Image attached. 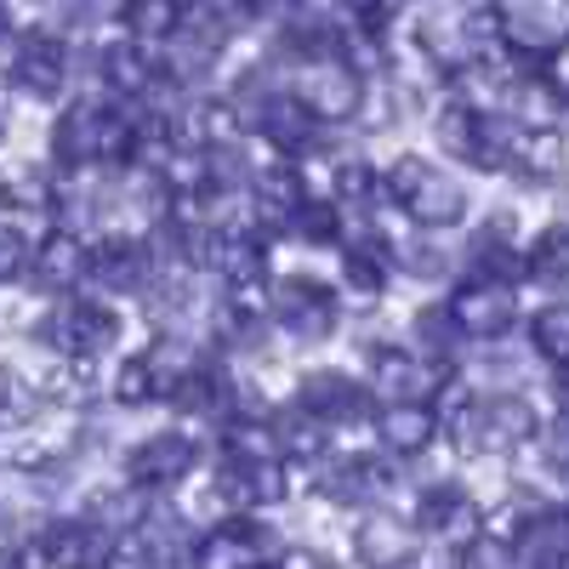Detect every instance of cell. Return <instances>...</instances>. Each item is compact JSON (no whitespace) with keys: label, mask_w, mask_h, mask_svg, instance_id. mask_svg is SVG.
I'll return each instance as SVG.
<instances>
[{"label":"cell","mask_w":569,"mask_h":569,"mask_svg":"<svg viewBox=\"0 0 569 569\" xmlns=\"http://www.w3.org/2000/svg\"><path fill=\"white\" fill-rule=\"evenodd\" d=\"M142 126H131L120 109L109 103H74L58 126H52V160L69 171H91V166H126L137 160Z\"/></svg>","instance_id":"cell-1"},{"label":"cell","mask_w":569,"mask_h":569,"mask_svg":"<svg viewBox=\"0 0 569 569\" xmlns=\"http://www.w3.org/2000/svg\"><path fill=\"white\" fill-rule=\"evenodd\" d=\"M382 194H388L405 217H416L421 228H456V222L467 217V188H461L450 171L427 166L421 154H399V160L382 171Z\"/></svg>","instance_id":"cell-2"},{"label":"cell","mask_w":569,"mask_h":569,"mask_svg":"<svg viewBox=\"0 0 569 569\" xmlns=\"http://www.w3.org/2000/svg\"><path fill=\"white\" fill-rule=\"evenodd\" d=\"M541 433L536 405L518 393H490V399H461L450 416V439L456 450L479 456V450H518Z\"/></svg>","instance_id":"cell-3"},{"label":"cell","mask_w":569,"mask_h":569,"mask_svg":"<svg viewBox=\"0 0 569 569\" xmlns=\"http://www.w3.org/2000/svg\"><path fill=\"white\" fill-rule=\"evenodd\" d=\"M297 98L319 114V120H353L359 103H365V74L342 58V52H330V58H313L297 69Z\"/></svg>","instance_id":"cell-4"},{"label":"cell","mask_w":569,"mask_h":569,"mask_svg":"<svg viewBox=\"0 0 569 569\" xmlns=\"http://www.w3.org/2000/svg\"><path fill=\"white\" fill-rule=\"evenodd\" d=\"M273 319L291 342H325L337 330L342 308H337V291L319 279H279L273 284Z\"/></svg>","instance_id":"cell-5"},{"label":"cell","mask_w":569,"mask_h":569,"mask_svg":"<svg viewBox=\"0 0 569 569\" xmlns=\"http://www.w3.org/2000/svg\"><path fill=\"white\" fill-rule=\"evenodd\" d=\"M46 342L63 359H98L120 342V313L103 308V302H63L46 319Z\"/></svg>","instance_id":"cell-6"},{"label":"cell","mask_w":569,"mask_h":569,"mask_svg":"<svg viewBox=\"0 0 569 569\" xmlns=\"http://www.w3.org/2000/svg\"><path fill=\"white\" fill-rule=\"evenodd\" d=\"M450 313L461 325V337L496 342V337H507V330H512L518 302H512V284H501V279H467L461 291L450 297Z\"/></svg>","instance_id":"cell-7"},{"label":"cell","mask_w":569,"mask_h":569,"mask_svg":"<svg viewBox=\"0 0 569 569\" xmlns=\"http://www.w3.org/2000/svg\"><path fill=\"white\" fill-rule=\"evenodd\" d=\"M194 439L188 433H149L142 445H131V456H126V479L137 485V490H171V485H182L188 472H194Z\"/></svg>","instance_id":"cell-8"},{"label":"cell","mask_w":569,"mask_h":569,"mask_svg":"<svg viewBox=\"0 0 569 569\" xmlns=\"http://www.w3.org/2000/svg\"><path fill=\"white\" fill-rule=\"evenodd\" d=\"M297 405L325 427H353V421L370 416V388L353 382V376H342V370H313V376H302Z\"/></svg>","instance_id":"cell-9"},{"label":"cell","mask_w":569,"mask_h":569,"mask_svg":"<svg viewBox=\"0 0 569 569\" xmlns=\"http://www.w3.org/2000/svg\"><path fill=\"white\" fill-rule=\"evenodd\" d=\"M501 34L518 46V52H563L569 46V12H563V0H507V12H501Z\"/></svg>","instance_id":"cell-10"},{"label":"cell","mask_w":569,"mask_h":569,"mask_svg":"<svg viewBox=\"0 0 569 569\" xmlns=\"http://www.w3.org/2000/svg\"><path fill=\"white\" fill-rule=\"evenodd\" d=\"M46 552H52L58 569H114L120 541L103 518H69V525L46 530Z\"/></svg>","instance_id":"cell-11"},{"label":"cell","mask_w":569,"mask_h":569,"mask_svg":"<svg viewBox=\"0 0 569 569\" xmlns=\"http://www.w3.org/2000/svg\"><path fill=\"white\" fill-rule=\"evenodd\" d=\"M12 80L29 91V98H58L69 80V52L52 29H23L18 52H12Z\"/></svg>","instance_id":"cell-12"},{"label":"cell","mask_w":569,"mask_h":569,"mask_svg":"<svg viewBox=\"0 0 569 569\" xmlns=\"http://www.w3.org/2000/svg\"><path fill=\"white\" fill-rule=\"evenodd\" d=\"M217 485L233 507H273V501H284V461L279 456H228Z\"/></svg>","instance_id":"cell-13"},{"label":"cell","mask_w":569,"mask_h":569,"mask_svg":"<svg viewBox=\"0 0 569 569\" xmlns=\"http://www.w3.org/2000/svg\"><path fill=\"white\" fill-rule=\"evenodd\" d=\"M416 525L427 536H445L456 547H472V541H479V507H472V496L461 485H433L421 496V507H416Z\"/></svg>","instance_id":"cell-14"},{"label":"cell","mask_w":569,"mask_h":569,"mask_svg":"<svg viewBox=\"0 0 569 569\" xmlns=\"http://www.w3.org/2000/svg\"><path fill=\"white\" fill-rule=\"evenodd\" d=\"M376 439H382L388 456H421L439 439V416L421 399H388L382 416H376Z\"/></svg>","instance_id":"cell-15"},{"label":"cell","mask_w":569,"mask_h":569,"mask_svg":"<svg viewBox=\"0 0 569 569\" xmlns=\"http://www.w3.org/2000/svg\"><path fill=\"white\" fill-rule=\"evenodd\" d=\"M370 370H376V393L388 399H427L439 388V365L405 348H370Z\"/></svg>","instance_id":"cell-16"},{"label":"cell","mask_w":569,"mask_h":569,"mask_svg":"<svg viewBox=\"0 0 569 569\" xmlns=\"http://www.w3.org/2000/svg\"><path fill=\"white\" fill-rule=\"evenodd\" d=\"M393 490V467L382 456H348L325 472V496L330 501H348V507H370Z\"/></svg>","instance_id":"cell-17"},{"label":"cell","mask_w":569,"mask_h":569,"mask_svg":"<svg viewBox=\"0 0 569 569\" xmlns=\"http://www.w3.org/2000/svg\"><path fill=\"white\" fill-rule=\"evenodd\" d=\"M262 547H268V530L251 525V518H233V525H217L200 541V558L194 563L200 569H257Z\"/></svg>","instance_id":"cell-18"},{"label":"cell","mask_w":569,"mask_h":569,"mask_svg":"<svg viewBox=\"0 0 569 569\" xmlns=\"http://www.w3.org/2000/svg\"><path fill=\"white\" fill-rule=\"evenodd\" d=\"M257 131L273 142L279 154H302V149H313V137H319V114L297 98V91H279V98L262 109Z\"/></svg>","instance_id":"cell-19"},{"label":"cell","mask_w":569,"mask_h":569,"mask_svg":"<svg viewBox=\"0 0 569 569\" xmlns=\"http://www.w3.org/2000/svg\"><path fill=\"white\" fill-rule=\"evenodd\" d=\"M353 552L370 569H405L416 558V536H410V525H399L393 512H370L359 525V536H353Z\"/></svg>","instance_id":"cell-20"},{"label":"cell","mask_w":569,"mask_h":569,"mask_svg":"<svg viewBox=\"0 0 569 569\" xmlns=\"http://www.w3.org/2000/svg\"><path fill=\"white\" fill-rule=\"evenodd\" d=\"M154 251H142L137 240H109L98 257H91V279L109 284V291H142L154 279Z\"/></svg>","instance_id":"cell-21"},{"label":"cell","mask_w":569,"mask_h":569,"mask_svg":"<svg viewBox=\"0 0 569 569\" xmlns=\"http://www.w3.org/2000/svg\"><path fill=\"white\" fill-rule=\"evenodd\" d=\"M103 80L120 91V98H154L160 91V63L149 58V46L120 40L103 52Z\"/></svg>","instance_id":"cell-22"},{"label":"cell","mask_w":569,"mask_h":569,"mask_svg":"<svg viewBox=\"0 0 569 569\" xmlns=\"http://www.w3.org/2000/svg\"><path fill=\"white\" fill-rule=\"evenodd\" d=\"M34 279L52 284V291H69V284L91 279V251L74 240V233H52V240L34 246Z\"/></svg>","instance_id":"cell-23"},{"label":"cell","mask_w":569,"mask_h":569,"mask_svg":"<svg viewBox=\"0 0 569 569\" xmlns=\"http://www.w3.org/2000/svg\"><path fill=\"white\" fill-rule=\"evenodd\" d=\"M120 29L137 46H171L182 34V0H126V7H120Z\"/></svg>","instance_id":"cell-24"},{"label":"cell","mask_w":569,"mask_h":569,"mask_svg":"<svg viewBox=\"0 0 569 569\" xmlns=\"http://www.w3.org/2000/svg\"><path fill=\"white\" fill-rule=\"evenodd\" d=\"M251 206L262 211V217H273V222H291L308 200H302V171H291V166H262L257 177H251Z\"/></svg>","instance_id":"cell-25"},{"label":"cell","mask_w":569,"mask_h":569,"mask_svg":"<svg viewBox=\"0 0 569 569\" xmlns=\"http://www.w3.org/2000/svg\"><path fill=\"white\" fill-rule=\"evenodd\" d=\"M388 268H393V246H382V240L342 246V279H348V291H359V297L388 291Z\"/></svg>","instance_id":"cell-26"},{"label":"cell","mask_w":569,"mask_h":569,"mask_svg":"<svg viewBox=\"0 0 569 569\" xmlns=\"http://www.w3.org/2000/svg\"><path fill=\"white\" fill-rule=\"evenodd\" d=\"M525 273L541 284H569V222H552L536 233L525 251Z\"/></svg>","instance_id":"cell-27"},{"label":"cell","mask_w":569,"mask_h":569,"mask_svg":"<svg viewBox=\"0 0 569 569\" xmlns=\"http://www.w3.org/2000/svg\"><path fill=\"white\" fill-rule=\"evenodd\" d=\"M530 348H536L547 365L569 370V302H547V308L530 319Z\"/></svg>","instance_id":"cell-28"},{"label":"cell","mask_w":569,"mask_h":569,"mask_svg":"<svg viewBox=\"0 0 569 569\" xmlns=\"http://www.w3.org/2000/svg\"><path fill=\"white\" fill-rule=\"evenodd\" d=\"M273 433H279V456H319V445H325V421H313V416L297 405V410L273 416Z\"/></svg>","instance_id":"cell-29"},{"label":"cell","mask_w":569,"mask_h":569,"mask_svg":"<svg viewBox=\"0 0 569 569\" xmlns=\"http://www.w3.org/2000/svg\"><path fill=\"white\" fill-rule=\"evenodd\" d=\"M416 342L427 348V359H450L456 342H461V325L450 308H421L416 313Z\"/></svg>","instance_id":"cell-30"},{"label":"cell","mask_w":569,"mask_h":569,"mask_svg":"<svg viewBox=\"0 0 569 569\" xmlns=\"http://www.w3.org/2000/svg\"><path fill=\"white\" fill-rule=\"evenodd\" d=\"M114 399H120V405H149V399H160V382H154L149 353H131V359L114 370Z\"/></svg>","instance_id":"cell-31"},{"label":"cell","mask_w":569,"mask_h":569,"mask_svg":"<svg viewBox=\"0 0 569 569\" xmlns=\"http://www.w3.org/2000/svg\"><path fill=\"white\" fill-rule=\"evenodd\" d=\"M376 194H382V177H376L365 160H342L337 166V200L342 206H370Z\"/></svg>","instance_id":"cell-32"},{"label":"cell","mask_w":569,"mask_h":569,"mask_svg":"<svg viewBox=\"0 0 569 569\" xmlns=\"http://www.w3.org/2000/svg\"><path fill=\"white\" fill-rule=\"evenodd\" d=\"M291 233H302L308 246H330V240L342 233V217H337V206H313V200H308V206L291 217Z\"/></svg>","instance_id":"cell-33"},{"label":"cell","mask_w":569,"mask_h":569,"mask_svg":"<svg viewBox=\"0 0 569 569\" xmlns=\"http://www.w3.org/2000/svg\"><path fill=\"white\" fill-rule=\"evenodd\" d=\"M222 337H228L233 348H246V353H251V348L262 342V319H257L246 302H233V308H222Z\"/></svg>","instance_id":"cell-34"},{"label":"cell","mask_w":569,"mask_h":569,"mask_svg":"<svg viewBox=\"0 0 569 569\" xmlns=\"http://www.w3.org/2000/svg\"><path fill=\"white\" fill-rule=\"evenodd\" d=\"M29 262H34L29 240H23L18 228H7V222H0V284H12V279H18Z\"/></svg>","instance_id":"cell-35"},{"label":"cell","mask_w":569,"mask_h":569,"mask_svg":"<svg viewBox=\"0 0 569 569\" xmlns=\"http://www.w3.org/2000/svg\"><path fill=\"white\" fill-rule=\"evenodd\" d=\"M541 467H547L552 479H558V485L569 490V421H558L552 433L541 439Z\"/></svg>","instance_id":"cell-36"},{"label":"cell","mask_w":569,"mask_h":569,"mask_svg":"<svg viewBox=\"0 0 569 569\" xmlns=\"http://www.w3.org/2000/svg\"><path fill=\"white\" fill-rule=\"evenodd\" d=\"M467 569H518V552H507L501 541L479 536V541L467 547Z\"/></svg>","instance_id":"cell-37"},{"label":"cell","mask_w":569,"mask_h":569,"mask_svg":"<svg viewBox=\"0 0 569 569\" xmlns=\"http://www.w3.org/2000/svg\"><path fill=\"white\" fill-rule=\"evenodd\" d=\"M405 262H410V273H421V279H439V273L450 268V257H445L439 246H410Z\"/></svg>","instance_id":"cell-38"},{"label":"cell","mask_w":569,"mask_h":569,"mask_svg":"<svg viewBox=\"0 0 569 569\" xmlns=\"http://www.w3.org/2000/svg\"><path fill=\"white\" fill-rule=\"evenodd\" d=\"M58 7V18H69V23H98L103 12H109V0H52Z\"/></svg>","instance_id":"cell-39"},{"label":"cell","mask_w":569,"mask_h":569,"mask_svg":"<svg viewBox=\"0 0 569 569\" xmlns=\"http://www.w3.org/2000/svg\"><path fill=\"white\" fill-rule=\"evenodd\" d=\"M279 569H337L325 552H313V547H297V552H284L279 558Z\"/></svg>","instance_id":"cell-40"},{"label":"cell","mask_w":569,"mask_h":569,"mask_svg":"<svg viewBox=\"0 0 569 569\" xmlns=\"http://www.w3.org/2000/svg\"><path fill=\"white\" fill-rule=\"evenodd\" d=\"M552 86H558L563 98H569V46H563V52L552 58Z\"/></svg>","instance_id":"cell-41"},{"label":"cell","mask_w":569,"mask_h":569,"mask_svg":"<svg viewBox=\"0 0 569 569\" xmlns=\"http://www.w3.org/2000/svg\"><path fill=\"white\" fill-rule=\"evenodd\" d=\"M7 399H12V370L0 365V405H7Z\"/></svg>","instance_id":"cell-42"},{"label":"cell","mask_w":569,"mask_h":569,"mask_svg":"<svg viewBox=\"0 0 569 569\" xmlns=\"http://www.w3.org/2000/svg\"><path fill=\"white\" fill-rule=\"evenodd\" d=\"M558 405H563V416H569V370L558 376Z\"/></svg>","instance_id":"cell-43"},{"label":"cell","mask_w":569,"mask_h":569,"mask_svg":"<svg viewBox=\"0 0 569 569\" xmlns=\"http://www.w3.org/2000/svg\"><path fill=\"white\" fill-rule=\"evenodd\" d=\"M262 7H273V12H297L302 0H262Z\"/></svg>","instance_id":"cell-44"},{"label":"cell","mask_w":569,"mask_h":569,"mask_svg":"<svg viewBox=\"0 0 569 569\" xmlns=\"http://www.w3.org/2000/svg\"><path fill=\"white\" fill-rule=\"evenodd\" d=\"M0 569H34V558H7V563H0Z\"/></svg>","instance_id":"cell-45"},{"label":"cell","mask_w":569,"mask_h":569,"mask_svg":"<svg viewBox=\"0 0 569 569\" xmlns=\"http://www.w3.org/2000/svg\"><path fill=\"white\" fill-rule=\"evenodd\" d=\"M0 137H7V109H0Z\"/></svg>","instance_id":"cell-46"},{"label":"cell","mask_w":569,"mask_h":569,"mask_svg":"<svg viewBox=\"0 0 569 569\" xmlns=\"http://www.w3.org/2000/svg\"><path fill=\"white\" fill-rule=\"evenodd\" d=\"M405 569H421V563H416V558H410V563H405Z\"/></svg>","instance_id":"cell-47"},{"label":"cell","mask_w":569,"mask_h":569,"mask_svg":"<svg viewBox=\"0 0 569 569\" xmlns=\"http://www.w3.org/2000/svg\"><path fill=\"white\" fill-rule=\"evenodd\" d=\"M0 34H7V18H0Z\"/></svg>","instance_id":"cell-48"},{"label":"cell","mask_w":569,"mask_h":569,"mask_svg":"<svg viewBox=\"0 0 569 569\" xmlns=\"http://www.w3.org/2000/svg\"><path fill=\"white\" fill-rule=\"evenodd\" d=\"M257 569H262V563H257Z\"/></svg>","instance_id":"cell-49"}]
</instances>
